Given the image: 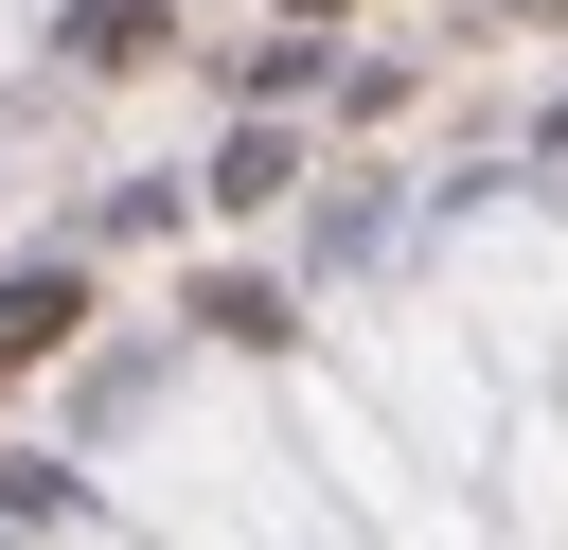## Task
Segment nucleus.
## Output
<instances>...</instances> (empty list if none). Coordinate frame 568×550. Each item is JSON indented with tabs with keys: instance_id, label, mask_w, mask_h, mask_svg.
<instances>
[{
	"instance_id": "f257e3e1",
	"label": "nucleus",
	"mask_w": 568,
	"mask_h": 550,
	"mask_svg": "<svg viewBox=\"0 0 568 550\" xmlns=\"http://www.w3.org/2000/svg\"><path fill=\"white\" fill-rule=\"evenodd\" d=\"M53 337H71V266H18V284H0V355H18V373H36V355H53Z\"/></svg>"
},
{
	"instance_id": "f03ea898",
	"label": "nucleus",
	"mask_w": 568,
	"mask_h": 550,
	"mask_svg": "<svg viewBox=\"0 0 568 550\" xmlns=\"http://www.w3.org/2000/svg\"><path fill=\"white\" fill-rule=\"evenodd\" d=\"M71 53H89V71H124V53H160V0H71Z\"/></svg>"
},
{
	"instance_id": "7ed1b4c3",
	"label": "nucleus",
	"mask_w": 568,
	"mask_h": 550,
	"mask_svg": "<svg viewBox=\"0 0 568 550\" xmlns=\"http://www.w3.org/2000/svg\"><path fill=\"white\" fill-rule=\"evenodd\" d=\"M302 18H337V0H302Z\"/></svg>"
}]
</instances>
